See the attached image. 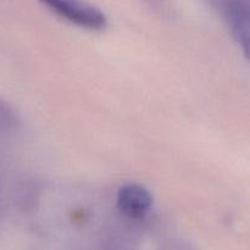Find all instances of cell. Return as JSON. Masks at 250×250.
<instances>
[{
  "mask_svg": "<svg viewBox=\"0 0 250 250\" xmlns=\"http://www.w3.org/2000/svg\"><path fill=\"white\" fill-rule=\"evenodd\" d=\"M54 14L71 23L92 31H102L106 27V16L98 7L84 0H39Z\"/></svg>",
  "mask_w": 250,
  "mask_h": 250,
  "instance_id": "1",
  "label": "cell"
},
{
  "mask_svg": "<svg viewBox=\"0 0 250 250\" xmlns=\"http://www.w3.org/2000/svg\"><path fill=\"white\" fill-rule=\"evenodd\" d=\"M225 19L234 41L248 54L249 41V9L241 0H227L225 2Z\"/></svg>",
  "mask_w": 250,
  "mask_h": 250,
  "instance_id": "3",
  "label": "cell"
},
{
  "mask_svg": "<svg viewBox=\"0 0 250 250\" xmlns=\"http://www.w3.org/2000/svg\"><path fill=\"white\" fill-rule=\"evenodd\" d=\"M116 204L120 211L131 219H141L153 205V197L146 187L137 183L122 186L117 192Z\"/></svg>",
  "mask_w": 250,
  "mask_h": 250,
  "instance_id": "2",
  "label": "cell"
}]
</instances>
